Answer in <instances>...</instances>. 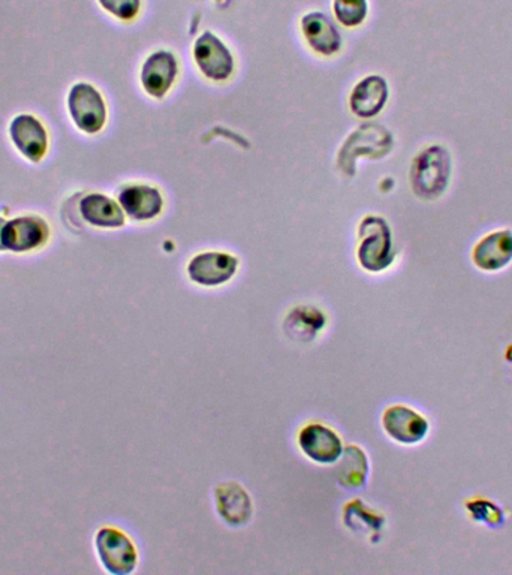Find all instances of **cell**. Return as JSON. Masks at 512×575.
<instances>
[{
    "label": "cell",
    "mask_w": 512,
    "mask_h": 575,
    "mask_svg": "<svg viewBox=\"0 0 512 575\" xmlns=\"http://www.w3.org/2000/svg\"><path fill=\"white\" fill-rule=\"evenodd\" d=\"M455 158L440 142L423 147L410 163L409 180L414 194L424 201L442 199L451 187Z\"/></svg>",
    "instance_id": "obj_1"
},
{
    "label": "cell",
    "mask_w": 512,
    "mask_h": 575,
    "mask_svg": "<svg viewBox=\"0 0 512 575\" xmlns=\"http://www.w3.org/2000/svg\"><path fill=\"white\" fill-rule=\"evenodd\" d=\"M359 262L364 270L381 273L393 266L396 258L393 233L381 216H367L360 225Z\"/></svg>",
    "instance_id": "obj_2"
},
{
    "label": "cell",
    "mask_w": 512,
    "mask_h": 575,
    "mask_svg": "<svg viewBox=\"0 0 512 575\" xmlns=\"http://www.w3.org/2000/svg\"><path fill=\"white\" fill-rule=\"evenodd\" d=\"M7 224V220L3 216H0V233H2L3 225ZM0 252H3L2 243H0Z\"/></svg>",
    "instance_id": "obj_23"
},
{
    "label": "cell",
    "mask_w": 512,
    "mask_h": 575,
    "mask_svg": "<svg viewBox=\"0 0 512 575\" xmlns=\"http://www.w3.org/2000/svg\"><path fill=\"white\" fill-rule=\"evenodd\" d=\"M66 110L75 128L86 136H96L107 124V104L94 84L78 82L73 84L66 96Z\"/></svg>",
    "instance_id": "obj_3"
},
{
    "label": "cell",
    "mask_w": 512,
    "mask_h": 575,
    "mask_svg": "<svg viewBox=\"0 0 512 575\" xmlns=\"http://www.w3.org/2000/svg\"><path fill=\"white\" fill-rule=\"evenodd\" d=\"M285 324L292 327L291 334H296L294 338L298 339H301L305 327V340H308L313 339L314 334H318V331L324 327L326 318L324 315L321 313V310L306 306V308L294 309L292 312L288 315Z\"/></svg>",
    "instance_id": "obj_20"
},
{
    "label": "cell",
    "mask_w": 512,
    "mask_h": 575,
    "mask_svg": "<svg viewBox=\"0 0 512 575\" xmlns=\"http://www.w3.org/2000/svg\"><path fill=\"white\" fill-rule=\"evenodd\" d=\"M79 215L90 226L116 230L125 225V212L110 196L90 192L79 201Z\"/></svg>",
    "instance_id": "obj_15"
},
{
    "label": "cell",
    "mask_w": 512,
    "mask_h": 575,
    "mask_svg": "<svg viewBox=\"0 0 512 575\" xmlns=\"http://www.w3.org/2000/svg\"><path fill=\"white\" fill-rule=\"evenodd\" d=\"M298 447L308 459L319 465H333L340 460L343 443L333 429L324 424L310 423L298 435Z\"/></svg>",
    "instance_id": "obj_10"
},
{
    "label": "cell",
    "mask_w": 512,
    "mask_h": 575,
    "mask_svg": "<svg viewBox=\"0 0 512 575\" xmlns=\"http://www.w3.org/2000/svg\"><path fill=\"white\" fill-rule=\"evenodd\" d=\"M178 61L170 52H157L146 58L141 68V84L146 94L162 98L178 77Z\"/></svg>",
    "instance_id": "obj_13"
},
{
    "label": "cell",
    "mask_w": 512,
    "mask_h": 575,
    "mask_svg": "<svg viewBox=\"0 0 512 575\" xmlns=\"http://www.w3.org/2000/svg\"><path fill=\"white\" fill-rule=\"evenodd\" d=\"M382 427L394 443L413 447L427 439L430 422L426 415L408 405H392L382 414Z\"/></svg>",
    "instance_id": "obj_7"
},
{
    "label": "cell",
    "mask_w": 512,
    "mask_h": 575,
    "mask_svg": "<svg viewBox=\"0 0 512 575\" xmlns=\"http://www.w3.org/2000/svg\"><path fill=\"white\" fill-rule=\"evenodd\" d=\"M100 564L113 575L134 573L138 564V552L132 540L116 528L99 529L95 539Z\"/></svg>",
    "instance_id": "obj_6"
},
{
    "label": "cell",
    "mask_w": 512,
    "mask_h": 575,
    "mask_svg": "<svg viewBox=\"0 0 512 575\" xmlns=\"http://www.w3.org/2000/svg\"><path fill=\"white\" fill-rule=\"evenodd\" d=\"M338 481L348 489H356L366 485L369 477V460L366 452L360 447L351 445L345 448L340 457V464L335 469Z\"/></svg>",
    "instance_id": "obj_19"
},
{
    "label": "cell",
    "mask_w": 512,
    "mask_h": 575,
    "mask_svg": "<svg viewBox=\"0 0 512 575\" xmlns=\"http://www.w3.org/2000/svg\"><path fill=\"white\" fill-rule=\"evenodd\" d=\"M388 83L380 75H369L356 84L351 94V108L361 119H371L380 115L388 103Z\"/></svg>",
    "instance_id": "obj_14"
},
{
    "label": "cell",
    "mask_w": 512,
    "mask_h": 575,
    "mask_svg": "<svg viewBox=\"0 0 512 575\" xmlns=\"http://www.w3.org/2000/svg\"><path fill=\"white\" fill-rule=\"evenodd\" d=\"M99 7L121 21L136 19L140 12L141 0H98Z\"/></svg>",
    "instance_id": "obj_22"
},
{
    "label": "cell",
    "mask_w": 512,
    "mask_h": 575,
    "mask_svg": "<svg viewBox=\"0 0 512 575\" xmlns=\"http://www.w3.org/2000/svg\"><path fill=\"white\" fill-rule=\"evenodd\" d=\"M301 29H303L306 40L314 52L324 54V56H331V54L339 52L342 38H340L338 29L331 23L329 17L321 14V12H310L301 20Z\"/></svg>",
    "instance_id": "obj_18"
},
{
    "label": "cell",
    "mask_w": 512,
    "mask_h": 575,
    "mask_svg": "<svg viewBox=\"0 0 512 575\" xmlns=\"http://www.w3.org/2000/svg\"><path fill=\"white\" fill-rule=\"evenodd\" d=\"M194 57L201 73L215 82H224L234 71V58L224 42L213 33L205 32L196 40Z\"/></svg>",
    "instance_id": "obj_11"
},
{
    "label": "cell",
    "mask_w": 512,
    "mask_h": 575,
    "mask_svg": "<svg viewBox=\"0 0 512 575\" xmlns=\"http://www.w3.org/2000/svg\"><path fill=\"white\" fill-rule=\"evenodd\" d=\"M238 259L225 252H203L189 262L188 275L201 287H220L236 276Z\"/></svg>",
    "instance_id": "obj_9"
},
{
    "label": "cell",
    "mask_w": 512,
    "mask_h": 575,
    "mask_svg": "<svg viewBox=\"0 0 512 575\" xmlns=\"http://www.w3.org/2000/svg\"><path fill=\"white\" fill-rule=\"evenodd\" d=\"M217 513L230 526L241 528L252 518L249 494L236 482H224L216 489Z\"/></svg>",
    "instance_id": "obj_17"
},
{
    "label": "cell",
    "mask_w": 512,
    "mask_h": 575,
    "mask_svg": "<svg viewBox=\"0 0 512 575\" xmlns=\"http://www.w3.org/2000/svg\"><path fill=\"white\" fill-rule=\"evenodd\" d=\"M367 0H334V14L346 28H355L366 20Z\"/></svg>",
    "instance_id": "obj_21"
},
{
    "label": "cell",
    "mask_w": 512,
    "mask_h": 575,
    "mask_svg": "<svg viewBox=\"0 0 512 575\" xmlns=\"http://www.w3.org/2000/svg\"><path fill=\"white\" fill-rule=\"evenodd\" d=\"M393 137L387 129L377 125L361 126L355 136L350 138L343 147L342 159L343 170L350 173L351 161L354 167L355 155H367L369 158H384L385 155L392 152ZM356 157V158H359Z\"/></svg>",
    "instance_id": "obj_12"
},
{
    "label": "cell",
    "mask_w": 512,
    "mask_h": 575,
    "mask_svg": "<svg viewBox=\"0 0 512 575\" xmlns=\"http://www.w3.org/2000/svg\"><path fill=\"white\" fill-rule=\"evenodd\" d=\"M50 224L40 215H20L7 221L0 233L3 252L11 254H31L47 245Z\"/></svg>",
    "instance_id": "obj_5"
},
{
    "label": "cell",
    "mask_w": 512,
    "mask_h": 575,
    "mask_svg": "<svg viewBox=\"0 0 512 575\" xmlns=\"http://www.w3.org/2000/svg\"><path fill=\"white\" fill-rule=\"evenodd\" d=\"M119 204L131 220L152 221L162 212L163 200L158 189L136 184L121 189Z\"/></svg>",
    "instance_id": "obj_16"
},
{
    "label": "cell",
    "mask_w": 512,
    "mask_h": 575,
    "mask_svg": "<svg viewBox=\"0 0 512 575\" xmlns=\"http://www.w3.org/2000/svg\"><path fill=\"white\" fill-rule=\"evenodd\" d=\"M8 136L17 152L29 162L38 163L45 158L50 147L47 128L40 117L31 113H20L8 125Z\"/></svg>",
    "instance_id": "obj_8"
},
{
    "label": "cell",
    "mask_w": 512,
    "mask_h": 575,
    "mask_svg": "<svg viewBox=\"0 0 512 575\" xmlns=\"http://www.w3.org/2000/svg\"><path fill=\"white\" fill-rule=\"evenodd\" d=\"M471 263L482 275H498L512 264V228L501 226L482 234L471 249Z\"/></svg>",
    "instance_id": "obj_4"
}]
</instances>
